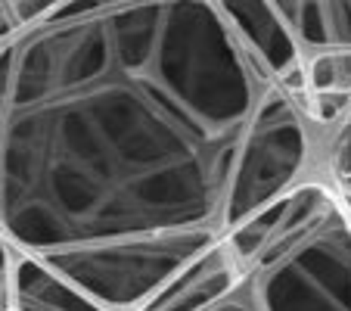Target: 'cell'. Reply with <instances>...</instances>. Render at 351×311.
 <instances>
[{
    "instance_id": "2",
    "label": "cell",
    "mask_w": 351,
    "mask_h": 311,
    "mask_svg": "<svg viewBox=\"0 0 351 311\" xmlns=\"http://www.w3.org/2000/svg\"><path fill=\"white\" fill-rule=\"evenodd\" d=\"M134 311H351V209L311 174L227 227Z\"/></svg>"
},
{
    "instance_id": "8",
    "label": "cell",
    "mask_w": 351,
    "mask_h": 311,
    "mask_svg": "<svg viewBox=\"0 0 351 311\" xmlns=\"http://www.w3.org/2000/svg\"><path fill=\"white\" fill-rule=\"evenodd\" d=\"M345 205H348V203H345ZM348 209H351V205H348Z\"/></svg>"
},
{
    "instance_id": "1",
    "label": "cell",
    "mask_w": 351,
    "mask_h": 311,
    "mask_svg": "<svg viewBox=\"0 0 351 311\" xmlns=\"http://www.w3.org/2000/svg\"><path fill=\"white\" fill-rule=\"evenodd\" d=\"M274 87L218 3H50L0 44V233L134 311L237 224Z\"/></svg>"
},
{
    "instance_id": "3",
    "label": "cell",
    "mask_w": 351,
    "mask_h": 311,
    "mask_svg": "<svg viewBox=\"0 0 351 311\" xmlns=\"http://www.w3.org/2000/svg\"><path fill=\"white\" fill-rule=\"evenodd\" d=\"M0 311H112L0 233Z\"/></svg>"
},
{
    "instance_id": "7",
    "label": "cell",
    "mask_w": 351,
    "mask_h": 311,
    "mask_svg": "<svg viewBox=\"0 0 351 311\" xmlns=\"http://www.w3.org/2000/svg\"><path fill=\"white\" fill-rule=\"evenodd\" d=\"M50 10V0H38V3H25V0H16V3H0V44L10 41L16 32H22L25 25H32L34 19Z\"/></svg>"
},
{
    "instance_id": "4",
    "label": "cell",
    "mask_w": 351,
    "mask_h": 311,
    "mask_svg": "<svg viewBox=\"0 0 351 311\" xmlns=\"http://www.w3.org/2000/svg\"><path fill=\"white\" fill-rule=\"evenodd\" d=\"M218 7L245 56L258 66V72L267 81H274L286 97H292L298 91V78H302V54H298L277 3L230 0Z\"/></svg>"
},
{
    "instance_id": "6",
    "label": "cell",
    "mask_w": 351,
    "mask_h": 311,
    "mask_svg": "<svg viewBox=\"0 0 351 311\" xmlns=\"http://www.w3.org/2000/svg\"><path fill=\"white\" fill-rule=\"evenodd\" d=\"M320 178L351 205V109L330 131V137H326L324 174H320Z\"/></svg>"
},
{
    "instance_id": "5",
    "label": "cell",
    "mask_w": 351,
    "mask_h": 311,
    "mask_svg": "<svg viewBox=\"0 0 351 311\" xmlns=\"http://www.w3.org/2000/svg\"><path fill=\"white\" fill-rule=\"evenodd\" d=\"M298 54L351 50V3H277Z\"/></svg>"
}]
</instances>
